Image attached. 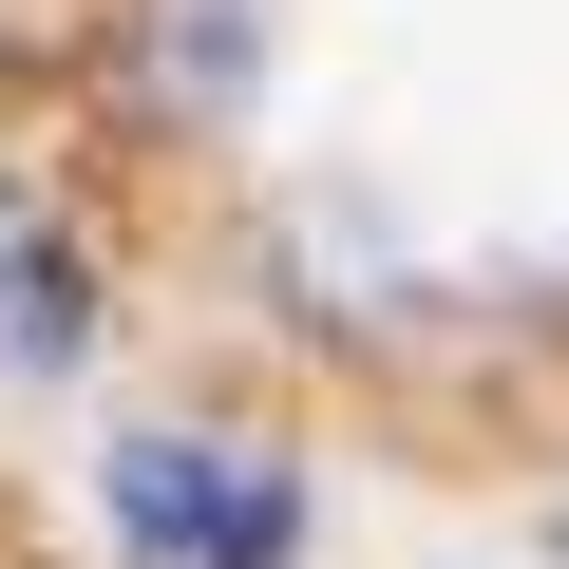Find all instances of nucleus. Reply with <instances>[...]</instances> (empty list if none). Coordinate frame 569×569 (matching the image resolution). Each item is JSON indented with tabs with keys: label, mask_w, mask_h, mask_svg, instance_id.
Segmentation results:
<instances>
[{
	"label": "nucleus",
	"mask_w": 569,
	"mask_h": 569,
	"mask_svg": "<svg viewBox=\"0 0 569 569\" xmlns=\"http://www.w3.org/2000/svg\"><path fill=\"white\" fill-rule=\"evenodd\" d=\"M96 493H114L133 569H305V456H247V437L152 418V437H114Z\"/></svg>",
	"instance_id": "obj_1"
},
{
	"label": "nucleus",
	"mask_w": 569,
	"mask_h": 569,
	"mask_svg": "<svg viewBox=\"0 0 569 569\" xmlns=\"http://www.w3.org/2000/svg\"><path fill=\"white\" fill-rule=\"evenodd\" d=\"M114 58H133V96H152L171 133H228V114L266 96V0H133Z\"/></svg>",
	"instance_id": "obj_2"
},
{
	"label": "nucleus",
	"mask_w": 569,
	"mask_h": 569,
	"mask_svg": "<svg viewBox=\"0 0 569 569\" xmlns=\"http://www.w3.org/2000/svg\"><path fill=\"white\" fill-rule=\"evenodd\" d=\"M96 361V247L77 228H0V380Z\"/></svg>",
	"instance_id": "obj_3"
}]
</instances>
